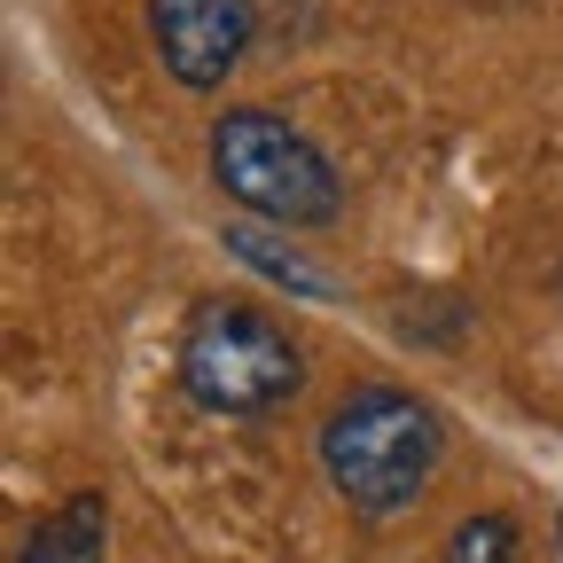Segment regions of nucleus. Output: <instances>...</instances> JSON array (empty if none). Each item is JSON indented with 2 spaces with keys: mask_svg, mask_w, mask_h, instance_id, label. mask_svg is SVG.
<instances>
[{
  "mask_svg": "<svg viewBox=\"0 0 563 563\" xmlns=\"http://www.w3.org/2000/svg\"><path fill=\"white\" fill-rule=\"evenodd\" d=\"M313 454H321L329 493L352 517L391 525V517H407L422 493H431V477L446 462V422H439V407L422 391L368 376V384L336 391V407L321 415Z\"/></svg>",
  "mask_w": 563,
  "mask_h": 563,
  "instance_id": "obj_1",
  "label": "nucleus"
},
{
  "mask_svg": "<svg viewBox=\"0 0 563 563\" xmlns=\"http://www.w3.org/2000/svg\"><path fill=\"white\" fill-rule=\"evenodd\" d=\"M203 157H211V188L251 220H274L290 235H321L344 220V180H336L329 150L282 110L228 102L203 133Z\"/></svg>",
  "mask_w": 563,
  "mask_h": 563,
  "instance_id": "obj_2",
  "label": "nucleus"
},
{
  "mask_svg": "<svg viewBox=\"0 0 563 563\" xmlns=\"http://www.w3.org/2000/svg\"><path fill=\"white\" fill-rule=\"evenodd\" d=\"M180 391L220 415V422H266L306 391V352L266 306L251 298H203L180 321V352H173Z\"/></svg>",
  "mask_w": 563,
  "mask_h": 563,
  "instance_id": "obj_3",
  "label": "nucleus"
},
{
  "mask_svg": "<svg viewBox=\"0 0 563 563\" xmlns=\"http://www.w3.org/2000/svg\"><path fill=\"white\" fill-rule=\"evenodd\" d=\"M141 24L180 95H220L258 47V0H141Z\"/></svg>",
  "mask_w": 563,
  "mask_h": 563,
  "instance_id": "obj_4",
  "label": "nucleus"
},
{
  "mask_svg": "<svg viewBox=\"0 0 563 563\" xmlns=\"http://www.w3.org/2000/svg\"><path fill=\"white\" fill-rule=\"evenodd\" d=\"M220 243H228V258H235V266H251V274L282 282L290 298H313V306H336V298H344L336 282H329V266H321V258H306V251L290 243V228H274V220H228V228H220Z\"/></svg>",
  "mask_w": 563,
  "mask_h": 563,
  "instance_id": "obj_5",
  "label": "nucleus"
},
{
  "mask_svg": "<svg viewBox=\"0 0 563 563\" xmlns=\"http://www.w3.org/2000/svg\"><path fill=\"white\" fill-rule=\"evenodd\" d=\"M102 548H110V501L70 493L16 540V563H102Z\"/></svg>",
  "mask_w": 563,
  "mask_h": 563,
  "instance_id": "obj_6",
  "label": "nucleus"
},
{
  "mask_svg": "<svg viewBox=\"0 0 563 563\" xmlns=\"http://www.w3.org/2000/svg\"><path fill=\"white\" fill-rule=\"evenodd\" d=\"M439 563H517V517L509 509H470L446 532V555Z\"/></svg>",
  "mask_w": 563,
  "mask_h": 563,
  "instance_id": "obj_7",
  "label": "nucleus"
},
{
  "mask_svg": "<svg viewBox=\"0 0 563 563\" xmlns=\"http://www.w3.org/2000/svg\"><path fill=\"white\" fill-rule=\"evenodd\" d=\"M555 548H563V517H555Z\"/></svg>",
  "mask_w": 563,
  "mask_h": 563,
  "instance_id": "obj_8",
  "label": "nucleus"
}]
</instances>
